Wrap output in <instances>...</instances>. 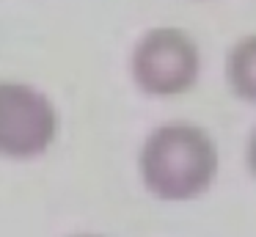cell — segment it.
<instances>
[{
  "label": "cell",
  "instance_id": "1",
  "mask_svg": "<svg viewBox=\"0 0 256 237\" xmlns=\"http://www.w3.org/2000/svg\"><path fill=\"white\" fill-rule=\"evenodd\" d=\"M146 190L162 201L204 196L218 176V146L212 135L190 121H168L152 130L138 157Z\"/></svg>",
  "mask_w": 256,
  "mask_h": 237
},
{
  "label": "cell",
  "instance_id": "2",
  "mask_svg": "<svg viewBox=\"0 0 256 237\" xmlns=\"http://www.w3.org/2000/svg\"><path fill=\"white\" fill-rule=\"evenodd\" d=\"M130 69L140 91L152 97H176L198 80V44L182 28H152L135 44Z\"/></svg>",
  "mask_w": 256,
  "mask_h": 237
},
{
  "label": "cell",
  "instance_id": "3",
  "mask_svg": "<svg viewBox=\"0 0 256 237\" xmlns=\"http://www.w3.org/2000/svg\"><path fill=\"white\" fill-rule=\"evenodd\" d=\"M58 135L56 105L39 88L0 80V154L14 160L39 157Z\"/></svg>",
  "mask_w": 256,
  "mask_h": 237
},
{
  "label": "cell",
  "instance_id": "4",
  "mask_svg": "<svg viewBox=\"0 0 256 237\" xmlns=\"http://www.w3.org/2000/svg\"><path fill=\"white\" fill-rule=\"evenodd\" d=\"M226 83L237 99L256 105V33L242 36L226 53Z\"/></svg>",
  "mask_w": 256,
  "mask_h": 237
},
{
  "label": "cell",
  "instance_id": "5",
  "mask_svg": "<svg viewBox=\"0 0 256 237\" xmlns=\"http://www.w3.org/2000/svg\"><path fill=\"white\" fill-rule=\"evenodd\" d=\"M245 160H248V168H250V174L256 176V130L250 132V138H248V149H245Z\"/></svg>",
  "mask_w": 256,
  "mask_h": 237
},
{
  "label": "cell",
  "instance_id": "6",
  "mask_svg": "<svg viewBox=\"0 0 256 237\" xmlns=\"http://www.w3.org/2000/svg\"><path fill=\"white\" fill-rule=\"evenodd\" d=\"M78 237H96V234H78Z\"/></svg>",
  "mask_w": 256,
  "mask_h": 237
}]
</instances>
